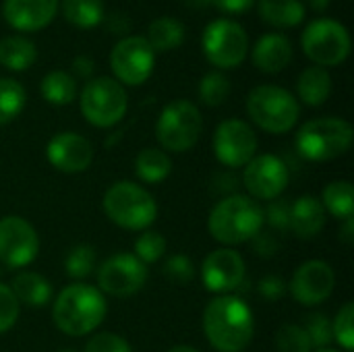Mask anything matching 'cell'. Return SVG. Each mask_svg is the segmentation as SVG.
Masks as SVG:
<instances>
[{
	"mask_svg": "<svg viewBox=\"0 0 354 352\" xmlns=\"http://www.w3.org/2000/svg\"><path fill=\"white\" fill-rule=\"evenodd\" d=\"M172 172V160L164 149L145 147L135 158V174L147 185H158L166 180Z\"/></svg>",
	"mask_w": 354,
	"mask_h": 352,
	"instance_id": "83f0119b",
	"label": "cell"
},
{
	"mask_svg": "<svg viewBox=\"0 0 354 352\" xmlns=\"http://www.w3.org/2000/svg\"><path fill=\"white\" fill-rule=\"evenodd\" d=\"M313 352H344V351H334V349H322V351H313Z\"/></svg>",
	"mask_w": 354,
	"mask_h": 352,
	"instance_id": "816d5d0a",
	"label": "cell"
},
{
	"mask_svg": "<svg viewBox=\"0 0 354 352\" xmlns=\"http://www.w3.org/2000/svg\"><path fill=\"white\" fill-rule=\"evenodd\" d=\"M330 2H332V0H309V6H311L313 10H326V8L330 6Z\"/></svg>",
	"mask_w": 354,
	"mask_h": 352,
	"instance_id": "c3c4849f",
	"label": "cell"
},
{
	"mask_svg": "<svg viewBox=\"0 0 354 352\" xmlns=\"http://www.w3.org/2000/svg\"><path fill=\"white\" fill-rule=\"evenodd\" d=\"M185 25L174 17H158L149 23L145 39L153 48V52H168L176 50L185 41Z\"/></svg>",
	"mask_w": 354,
	"mask_h": 352,
	"instance_id": "484cf974",
	"label": "cell"
},
{
	"mask_svg": "<svg viewBox=\"0 0 354 352\" xmlns=\"http://www.w3.org/2000/svg\"><path fill=\"white\" fill-rule=\"evenodd\" d=\"M354 131L348 120L336 116L313 118L297 133V151L311 162H330L344 156L353 145Z\"/></svg>",
	"mask_w": 354,
	"mask_h": 352,
	"instance_id": "8992f818",
	"label": "cell"
},
{
	"mask_svg": "<svg viewBox=\"0 0 354 352\" xmlns=\"http://www.w3.org/2000/svg\"><path fill=\"white\" fill-rule=\"evenodd\" d=\"M236 183H239L236 176H232V174H228V172L216 174V178H214V191H220V189H222V193L234 195V185H236ZM228 195H226V197H228Z\"/></svg>",
	"mask_w": 354,
	"mask_h": 352,
	"instance_id": "bcb514c9",
	"label": "cell"
},
{
	"mask_svg": "<svg viewBox=\"0 0 354 352\" xmlns=\"http://www.w3.org/2000/svg\"><path fill=\"white\" fill-rule=\"evenodd\" d=\"M203 131V116L189 100H174L166 104L156 122V137L164 151L185 154L199 141Z\"/></svg>",
	"mask_w": 354,
	"mask_h": 352,
	"instance_id": "ba28073f",
	"label": "cell"
},
{
	"mask_svg": "<svg viewBox=\"0 0 354 352\" xmlns=\"http://www.w3.org/2000/svg\"><path fill=\"white\" fill-rule=\"evenodd\" d=\"M257 135L245 120L228 118L216 127L214 156L226 168H245L257 156Z\"/></svg>",
	"mask_w": 354,
	"mask_h": 352,
	"instance_id": "7c38bea8",
	"label": "cell"
},
{
	"mask_svg": "<svg viewBox=\"0 0 354 352\" xmlns=\"http://www.w3.org/2000/svg\"><path fill=\"white\" fill-rule=\"evenodd\" d=\"M83 352H133L129 342L114 334V332H100V334H93L87 344H85V351Z\"/></svg>",
	"mask_w": 354,
	"mask_h": 352,
	"instance_id": "60d3db41",
	"label": "cell"
},
{
	"mask_svg": "<svg viewBox=\"0 0 354 352\" xmlns=\"http://www.w3.org/2000/svg\"><path fill=\"white\" fill-rule=\"evenodd\" d=\"M93 71H95V62H93L91 56L81 54V56H77V58L73 60V75H75V77L87 79V81H89V77L93 75Z\"/></svg>",
	"mask_w": 354,
	"mask_h": 352,
	"instance_id": "f6af8a7d",
	"label": "cell"
},
{
	"mask_svg": "<svg viewBox=\"0 0 354 352\" xmlns=\"http://www.w3.org/2000/svg\"><path fill=\"white\" fill-rule=\"evenodd\" d=\"M62 15L75 29H95L106 19L104 0H62Z\"/></svg>",
	"mask_w": 354,
	"mask_h": 352,
	"instance_id": "4316f807",
	"label": "cell"
},
{
	"mask_svg": "<svg viewBox=\"0 0 354 352\" xmlns=\"http://www.w3.org/2000/svg\"><path fill=\"white\" fill-rule=\"evenodd\" d=\"M156 66V52L145 35H127L110 52V68L120 85H143Z\"/></svg>",
	"mask_w": 354,
	"mask_h": 352,
	"instance_id": "8fae6325",
	"label": "cell"
},
{
	"mask_svg": "<svg viewBox=\"0 0 354 352\" xmlns=\"http://www.w3.org/2000/svg\"><path fill=\"white\" fill-rule=\"evenodd\" d=\"M27 91L17 79H0V127L12 122L25 108Z\"/></svg>",
	"mask_w": 354,
	"mask_h": 352,
	"instance_id": "4dcf8cb0",
	"label": "cell"
},
{
	"mask_svg": "<svg viewBox=\"0 0 354 352\" xmlns=\"http://www.w3.org/2000/svg\"><path fill=\"white\" fill-rule=\"evenodd\" d=\"M58 4L60 0H4L2 17L17 31H41L54 21Z\"/></svg>",
	"mask_w": 354,
	"mask_h": 352,
	"instance_id": "d6986e66",
	"label": "cell"
},
{
	"mask_svg": "<svg viewBox=\"0 0 354 352\" xmlns=\"http://www.w3.org/2000/svg\"><path fill=\"white\" fill-rule=\"evenodd\" d=\"M322 205L326 214L338 218V220H348L354 216V189L351 180H334L324 189L322 195Z\"/></svg>",
	"mask_w": 354,
	"mask_h": 352,
	"instance_id": "f546056e",
	"label": "cell"
},
{
	"mask_svg": "<svg viewBox=\"0 0 354 352\" xmlns=\"http://www.w3.org/2000/svg\"><path fill=\"white\" fill-rule=\"evenodd\" d=\"M259 17L278 29L299 27L305 21V4L301 0H259Z\"/></svg>",
	"mask_w": 354,
	"mask_h": 352,
	"instance_id": "cb8c5ba5",
	"label": "cell"
},
{
	"mask_svg": "<svg viewBox=\"0 0 354 352\" xmlns=\"http://www.w3.org/2000/svg\"><path fill=\"white\" fill-rule=\"evenodd\" d=\"M209 4L226 15H245L253 8L255 0H212Z\"/></svg>",
	"mask_w": 354,
	"mask_h": 352,
	"instance_id": "ee69618b",
	"label": "cell"
},
{
	"mask_svg": "<svg viewBox=\"0 0 354 352\" xmlns=\"http://www.w3.org/2000/svg\"><path fill=\"white\" fill-rule=\"evenodd\" d=\"M39 253V237L35 228L21 216L0 218V266L21 270L35 261Z\"/></svg>",
	"mask_w": 354,
	"mask_h": 352,
	"instance_id": "4fadbf2b",
	"label": "cell"
},
{
	"mask_svg": "<svg viewBox=\"0 0 354 352\" xmlns=\"http://www.w3.org/2000/svg\"><path fill=\"white\" fill-rule=\"evenodd\" d=\"M201 50L216 68H236L249 52V35L232 19L212 21L201 35Z\"/></svg>",
	"mask_w": 354,
	"mask_h": 352,
	"instance_id": "30bf717a",
	"label": "cell"
},
{
	"mask_svg": "<svg viewBox=\"0 0 354 352\" xmlns=\"http://www.w3.org/2000/svg\"><path fill=\"white\" fill-rule=\"evenodd\" d=\"M276 351L278 352H313L311 340L303 326L284 324L276 332Z\"/></svg>",
	"mask_w": 354,
	"mask_h": 352,
	"instance_id": "d590c367",
	"label": "cell"
},
{
	"mask_svg": "<svg viewBox=\"0 0 354 352\" xmlns=\"http://www.w3.org/2000/svg\"><path fill=\"white\" fill-rule=\"evenodd\" d=\"M251 251L255 253V255H259V257H263V259H268V257H274L278 251H280V241H278V237L276 234H272V232H257L251 241Z\"/></svg>",
	"mask_w": 354,
	"mask_h": 352,
	"instance_id": "b9f144b4",
	"label": "cell"
},
{
	"mask_svg": "<svg viewBox=\"0 0 354 352\" xmlns=\"http://www.w3.org/2000/svg\"><path fill=\"white\" fill-rule=\"evenodd\" d=\"M263 207L249 195L241 193L222 197L207 218L212 239L226 247L249 243L263 230Z\"/></svg>",
	"mask_w": 354,
	"mask_h": 352,
	"instance_id": "3957f363",
	"label": "cell"
},
{
	"mask_svg": "<svg viewBox=\"0 0 354 352\" xmlns=\"http://www.w3.org/2000/svg\"><path fill=\"white\" fill-rule=\"evenodd\" d=\"M102 207L110 222L124 230H145L158 218V203L153 195L133 180L114 183L104 193Z\"/></svg>",
	"mask_w": 354,
	"mask_h": 352,
	"instance_id": "277c9868",
	"label": "cell"
},
{
	"mask_svg": "<svg viewBox=\"0 0 354 352\" xmlns=\"http://www.w3.org/2000/svg\"><path fill=\"white\" fill-rule=\"evenodd\" d=\"M164 276L172 282V284H178V286H187L195 280L197 276V268L195 263L187 257V255H172L166 259L164 268H162Z\"/></svg>",
	"mask_w": 354,
	"mask_h": 352,
	"instance_id": "74e56055",
	"label": "cell"
},
{
	"mask_svg": "<svg viewBox=\"0 0 354 352\" xmlns=\"http://www.w3.org/2000/svg\"><path fill=\"white\" fill-rule=\"evenodd\" d=\"M147 266L133 253H116L97 268V290L110 297H133L147 282Z\"/></svg>",
	"mask_w": 354,
	"mask_h": 352,
	"instance_id": "5bb4252c",
	"label": "cell"
},
{
	"mask_svg": "<svg viewBox=\"0 0 354 352\" xmlns=\"http://www.w3.org/2000/svg\"><path fill=\"white\" fill-rule=\"evenodd\" d=\"M203 334L218 352H243L255 336V319L241 297L220 295L203 309Z\"/></svg>",
	"mask_w": 354,
	"mask_h": 352,
	"instance_id": "6da1fadb",
	"label": "cell"
},
{
	"mask_svg": "<svg viewBox=\"0 0 354 352\" xmlns=\"http://www.w3.org/2000/svg\"><path fill=\"white\" fill-rule=\"evenodd\" d=\"M19 311H21V305L17 297L12 295L10 286L0 282V334L8 332L17 324Z\"/></svg>",
	"mask_w": 354,
	"mask_h": 352,
	"instance_id": "ab89813d",
	"label": "cell"
},
{
	"mask_svg": "<svg viewBox=\"0 0 354 352\" xmlns=\"http://www.w3.org/2000/svg\"><path fill=\"white\" fill-rule=\"evenodd\" d=\"M257 293H259L266 301L276 303V301H280V299L286 295V282H284L280 276H266V278L259 280Z\"/></svg>",
	"mask_w": 354,
	"mask_h": 352,
	"instance_id": "7bdbcfd3",
	"label": "cell"
},
{
	"mask_svg": "<svg viewBox=\"0 0 354 352\" xmlns=\"http://www.w3.org/2000/svg\"><path fill=\"white\" fill-rule=\"evenodd\" d=\"M336 286V274L328 261H305L290 280V295L299 305L315 307L328 301Z\"/></svg>",
	"mask_w": 354,
	"mask_h": 352,
	"instance_id": "e0dca14e",
	"label": "cell"
},
{
	"mask_svg": "<svg viewBox=\"0 0 354 352\" xmlns=\"http://www.w3.org/2000/svg\"><path fill=\"white\" fill-rule=\"evenodd\" d=\"M37 58V48L29 37L23 35H6L0 39V64L8 71L21 73L33 66Z\"/></svg>",
	"mask_w": 354,
	"mask_h": 352,
	"instance_id": "d4e9b609",
	"label": "cell"
},
{
	"mask_svg": "<svg viewBox=\"0 0 354 352\" xmlns=\"http://www.w3.org/2000/svg\"><path fill=\"white\" fill-rule=\"evenodd\" d=\"M10 290L17 297L19 305L44 307L52 301V284L35 272H21L12 278Z\"/></svg>",
	"mask_w": 354,
	"mask_h": 352,
	"instance_id": "603a6c76",
	"label": "cell"
},
{
	"mask_svg": "<svg viewBox=\"0 0 354 352\" xmlns=\"http://www.w3.org/2000/svg\"><path fill=\"white\" fill-rule=\"evenodd\" d=\"M305 332L311 340L313 351H322V349H330V344L334 342L332 336V322L328 319V315L324 313H311L305 322Z\"/></svg>",
	"mask_w": 354,
	"mask_h": 352,
	"instance_id": "8d00e7d4",
	"label": "cell"
},
{
	"mask_svg": "<svg viewBox=\"0 0 354 352\" xmlns=\"http://www.w3.org/2000/svg\"><path fill=\"white\" fill-rule=\"evenodd\" d=\"M39 93L52 106H68L77 98V81L66 71H50L39 83Z\"/></svg>",
	"mask_w": 354,
	"mask_h": 352,
	"instance_id": "f1b7e54d",
	"label": "cell"
},
{
	"mask_svg": "<svg viewBox=\"0 0 354 352\" xmlns=\"http://www.w3.org/2000/svg\"><path fill=\"white\" fill-rule=\"evenodd\" d=\"M297 93L305 106L317 108V106L326 104L328 98L332 95V75L328 73V68L315 66V64L305 68L299 75Z\"/></svg>",
	"mask_w": 354,
	"mask_h": 352,
	"instance_id": "7402d4cb",
	"label": "cell"
},
{
	"mask_svg": "<svg viewBox=\"0 0 354 352\" xmlns=\"http://www.w3.org/2000/svg\"><path fill=\"white\" fill-rule=\"evenodd\" d=\"M97 268L95 249L91 245H75L64 257V272L71 280H83Z\"/></svg>",
	"mask_w": 354,
	"mask_h": 352,
	"instance_id": "d6a6232c",
	"label": "cell"
},
{
	"mask_svg": "<svg viewBox=\"0 0 354 352\" xmlns=\"http://www.w3.org/2000/svg\"><path fill=\"white\" fill-rule=\"evenodd\" d=\"M168 352H201V351H197L195 346H189V344H176V346H172Z\"/></svg>",
	"mask_w": 354,
	"mask_h": 352,
	"instance_id": "f907efd6",
	"label": "cell"
},
{
	"mask_svg": "<svg viewBox=\"0 0 354 352\" xmlns=\"http://www.w3.org/2000/svg\"><path fill=\"white\" fill-rule=\"evenodd\" d=\"M340 239H342V243H346V245H353L354 243V216L353 218H348V220H344Z\"/></svg>",
	"mask_w": 354,
	"mask_h": 352,
	"instance_id": "7dc6e473",
	"label": "cell"
},
{
	"mask_svg": "<svg viewBox=\"0 0 354 352\" xmlns=\"http://www.w3.org/2000/svg\"><path fill=\"white\" fill-rule=\"evenodd\" d=\"M230 79L222 71H212L205 73L199 81V100L209 108H218L230 98Z\"/></svg>",
	"mask_w": 354,
	"mask_h": 352,
	"instance_id": "1f68e13d",
	"label": "cell"
},
{
	"mask_svg": "<svg viewBox=\"0 0 354 352\" xmlns=\"http://www.w3.org/2000/svg\"><path fill=\"white\" fill-rule=\"evenodd\" d=\"M201 282L214 295H230L245 282V259L239 251L222 247L201 263Z\"/></svg>",
	"mask_w": 354,
	"mask_h": 352,
	"instance_id": "2e32d148",
	"label": "cell"
},
{
	"mask_svg": "<svg viewBox=\"0 0 354 352\" xmlns=\"http://www.w3.org/2000/svg\"><path fill=\"white\" fill-rule=\"evenodd\" d=\"M288 166L272 154L255 156L243 170V185L251 199L274 201L288 187Z\"/></svg>",
	"mask_w": 354,
	"mask_h": 352,
	"instance_id": "9a60e30c",
	"label": "cell"
},
{
	"mask_svg": "<svg viewBox=\"0 0 354 352\" xmlns=\"http://www.w3.org/2000/svg\"><path fill=\"white\" fill-rule=\"evenodd\" d=\"M263 224H268L276 232H286L290 228V201L282 197L270 201L263 210Z\"/></svg>",
	"mask_w": 354,
	"mask_h": 352,
	"instance_id": "f35d334b",
	"label": "cell"
},
{
	"mask_svg": "<svg viewBox=\"0 0 354 352\" xmlns=\"http://www.w3.org/2000/svg\"><path fill=\"white\" fill-rule=\"evenodd\" d=\"M56 352H79V351H75V349H62V351H56Z\"/></svg>",
	"mask_w": 354,
	"mask_h": 352,
	"instance_id": "f5cc1de1",
	"label": "cell"
},
{
	"mask_svg": "<svg viewBox=\"0 0 354 352\" xmlns=\"http://www.w3.org/2000/svg\"><path fill=\"white\" fill-rule=\"evenodd\" d=\"M247 114L261 131L284 135L299 122L301 104L280 85H257L247 95Z\"/></svg>",
	"mask_w": 354,
	"mask_h": 352,
	"instance_id": "5b68a950",
	"label": "cell"
},
{
	"mask_svg": "<svg viewBox=\"0 0 354 352\" xmlns=\"http://www.w3.org/2000/svg\"><path fill=\"white\" fill-rule=\"evenodd\" d=\"M332 336L334 340L340 344V349L344 352H353L354 351V303L348 301L344 303L334 322H332Z\"/></svg>",
	"mask_w": 354,
	"mask_h": 352,
	"instance_id": "e575fe53",
	"label": "cell"
},
{
	"mask_svg": "<svg viewBox=\"0 0 354 352\" xmlns=\"http://www.w3.org/2000/svg\"><path fill=\"white\" fill-rule=\"evenodd\" d=\"M166 249H168V243H166L164 234H160L156 230H145L143 234L137 237V241H135V253L133 255L141 263L149 266V263L160 261L164 257Z\"/></svg>",
	"mask_w": 354,
	"mask_h": 352,
	"instance_id": "836d02e7",
	"label": "cell"
},
{
	"mask_svg": "<svg viewBox=\"0 0 354 352\" xmlns=\"http://www.w3.org/2000/svg\"><path fill=\"white\" fill-rule=\"evenodd\" d=\"M251 60L261 73H280L292 62V41L282 33H266L253 46Z\"/></svg>",
	"mask_w": 354,
	"mask_h": 352,
	"instance_id": "ffe728a7",
	"label": "cell"
},
{
	"mask_svg": "<svg viewBox=\"0 0 354 352\" xmlns=\"http://www.w3.org/2000/svg\"><path fill=\"white\" fill-rule=\"evenodd\" d=\"M187 6H191V8H203V6H207L212 0H183Z\"/></svg>",
	"mask_w": 354,
	"mask_h": 352,
	"instance_id": "681fc988",
	"label": "cell"
},
{
	"mask_svg": "<svg viewBox=\"0 0 354 352\" xmlns=\"http://www.w3.org/2000/svg\"><path fill=\"white\" fill-rule=\"evenodd\" d=\"M48 162L64 174L85 172L93 162V145L79 133H58L48 141L46 147Z\"/></svg>",
	"mask_w": 354,
	"mask_h": 352,
	"instance_id": "ac0fdd59",
	"label": "cell"
},
{
	"mask_svg": "<svg viewBox=\"0 0 354 352\" xmlns=\"http://www.w3.org/2000/svg\"><path fill=\"white\" fill-rule=\"evenodd\" d=\"M83 118L95 129H110L118 124L129 108L127 89L112 77L89 79L79 95Z\"/></svg>",
	"mask_w": 354,
	"mask_h": 352,
	"instance_id": "52a82bcc",
	"label": "cell"
},
{
	"mask_svg": "<svg viewBox=\"0 0 354 352\" xmlns=\"http://www.w3.org/2000/svg\"><path fill=\"white\" fill-rule=\"evenodd\" d=\"M301 48L315 66H338L351 54V35L336 19H315L305 27Z\"/></svg>",
	"mask_w": 354,
	"mask_h": 352,
	"instance_id": "9c48e42d",
	"label": "cell"
},
{
	"mask_svg": "<svg viewBox=\"0 0 354 352\" xmlns=\"http://www.w3.org/2000/svg\"><path fill=\"white\" fill-rule=\"evenodd\" d=\"M108 303L104 295L89 284L77 282L62 288L54 301V326L66 336H87L95 332L106 319Z\"/></svg>",
	"mask_w": 354,
	"mask_h": 352,
	"instance_id": "7a4b0ae2",
	"label": "cell"
},
{
	"mask_svg": "<svg viewBox=\"0 0 354 352\" xmlns=\"http://www.w3.org/2000/svg\"><path fill=\"white\" fill-rule=\"evenodd\" d=\"M326 226V210L315 195H303L290 203V232L297 239H315Z\"/></svg>",
	"mask_w": 354,
	"mask_h": 352,
	"instance_id": "44dd1931",
	"label": "cell"
}]
</instances>
